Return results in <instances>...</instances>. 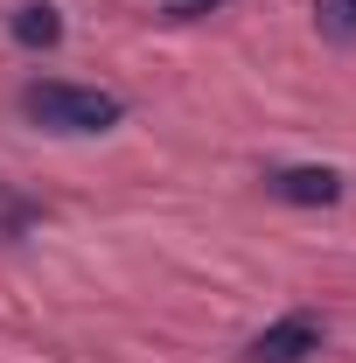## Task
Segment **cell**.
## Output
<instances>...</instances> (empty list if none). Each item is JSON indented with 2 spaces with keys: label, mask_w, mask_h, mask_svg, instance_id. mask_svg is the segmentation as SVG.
Segmentation results:
<instances>
[{
  "label": "cell",
  "mask_w": 356,
  "mask_h": 363,
  "mask_svg": "<svg viewBox=\"0 0 356 363\" xmlns=\"http://www.w3.org/2000/svg\"><path fill=\"white\" fill-rule=\"evenodd\" d=\"M217 0H161V14H175V21H189V14H210Z\"/></svg>",
  "instance_id": "6"
},
{
  "label": "cell",
  "mask_w": 356,
  "mask_h": 363,
  "mask_svg": "<svg viewBox=\"0 0 356 363\" xmlns=\"http://www.w3.org/2000/svg\"><path fill=\"white\" fill-rule=\"evenodd\" d=\"M266 189L279 203H335L343 196V175L335 168H279V175H266Z\"/></svg>",
  "instance_id": "3"
},
{
  "label": "cell",
  "mask_w": 356,
  "mask_h": 363,
  "mask_svg": "<svg viewBox=\"0 0 356 363\" xmlns=\"http://www.w3.org/2000/svg\"><path fill=\"white\" fill-rule=\"evenodd\" d=\"M21 105H28V119L49 126V133H105V126L126 119V105L112 91H98V84H28Z\"/></svg>",
  "instance_id": "1"
},
{
  "label": "cell",
  "mask_w": 356,
  "mask_h": 363,
  "mask_svg": "<svg viewBox=\"0 0 356 363\" xmlns=\"http://www.w3.org/2000/svg\"><path fill=\"white\" fill-rule=\"evenodd\" d=\"M314 28H321L328 43L356 49V0H314Z\"/></svg>",
  "instance_id": "5"
},
{
  "label": "cell",
  "mask_w": 356,
  "mask_h": 363,
  "mask_svg": "<svg viewBox=\"0 0 356 363\" xmlns=\"http://www.w3.org/2000/svg\"><path fill=\"white\" fill-rule=\"evenodd\" d=\"M14 43H28V49H49V43H63V14L56 7H43V0H28V7H14Z\"/></svg>",
  "instance_id": "4"
},
{
  "label": "cell",
  "mask_w": 356,
  "mask_h": 363,
  "mask_svg": "<svg viewBox=\"0 0 356 363\" xmlns=\"http://www.w3.org/2000/svg\"><path fill=\"white\" fill-rule=\"evenodd\" d=\"M321 350V321L314 315H287L272 321L266 335H252V350H245V363H301Z\"/></svg>",
  "instance_id": "2"
}]
</instances>
